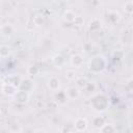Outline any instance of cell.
<instances>
[{
  "mask_svg": "<svg viewBox=\"0 0 133 133\" xmlns=\"http://www.w3.org/2000/svg\"><path fill=\"white\" fill-rule=\"evenodd\" d=\"M90 105H91L94 110H96L98 112H102V111L107 109V107H108V100H107V98L104 95L98 94V95H95L91 98Z\"/></svg>",
  "mask_w": 133,
  "mask_h": 133,
  "instance_id": "1",
  "label": "cell"
},
{
  "mask_svg": "<svg viewBox=\"0 0 133 133\" xmlns=\"http://www.w3.org/2000/svg\"><path fill=\"white\" fill-rule=\"evenodd\" d=\"M105 59L102 56H96L92 57L88 63V68L92 72H100L105 68Z\"/></svg>",
  "mask_w": 133,
  "mask_h": 133,
  "instance_id": "2",
  "label": "cell"
},
{
  "mask_svg": "<svg viewBox=\"0 0 133 133\" xmlns=\"http://www.w3.org/2000/svg\"><path fill=\"white\" fill-rule=\"evenodd\" d=\"M14 98H15V101L20 103V104H24L28 101L29 99V95H28V91L26 90H22V89H19L16 91V94L14 95Z\"/></svg>",
  "mask_w": 133,
  "mask_h": 133,
  "instance_id": "3",
  "label": "cell"
},
{
  "mask_svg": "<svg viewBox=\"0 0 133 133\" xmlns=\"http://www.w3.org/2000/svg\"><path fill=\"white\" fill-rule=\"evenodd\" d=\"M88 127V122L85 117H78L76 118L75 123H74V129L78 132H82L85 131Z\"/></svg>",
  "mask_w": 133,
  "mask_h": 133,
  "instance_id": "4",
  "label": "cell"
},
{
  "mask_svg": "<svg viewBox=\"0 0 133 133\" xmlns=\"http://www.w3.org/2000/svg\"><path fill=\"white\" fill-rule=\"evenodd\" d=\"M17 86L11 84V83H7V82H3L1 85V91L6 95V96H14L17 91Z\"/></svg>",
  "mask_w": 133,
  "mask_h": 133,
  "instance_id": "5",
  "label": "cell"
},
{
  "mask_svg": "<svg viewBox=\"0 0 133 133\" xmlns=\"http://www.w3.org/2000/svg\"><path fill=\"white\" fill-rule=\"evenodd\" d=\"M65 97L68 100H76L80 97V89L78 87H69L65 91Z\"/></svg>",
  "mask_w": 133,
  "mask_h": 133,
  "instance_id": "6",
  "label": "cell"
},
{
  "mask_svg": "<svg viewBox=\"0 0 133 133\" xmlns=\"http://www.w3.org/2000/svg\"><path fill=\"white\" fill-rule=\"evenodd\" d=\"M70 63H71L72 66L79 69V68H81V66L83 65L84 59H83V57H82L80 54H75V55H72V56H71V58H70Z\"/></svg>",
  "mask_w": 133,
  "mask_h": 133,
  "instance_id": "7",
  "label": "cell"
},
{
  "mask_svg": "<svg viewBox=\"0 0 133 133\" xmlns=\"http://www.w3.org/2000/svg\"><path fill=\"white\" fill-rule=\"evenodd\" d=\"M48 87L52 91H57L59 89V87H60V81H59V79L57 77H55V76H52L49 79V81H48Z\"/></svg>",
  "mask_w": 133,
  "mask_h": 133,
  "instance_id": "8",
  "label": "cell"
},
{
  "mask_svg": "<svg viewBox=\"0 0 133 133\" xmlns=\"http://www.w3.org/2000/svg\"><path fill=\"white\" fill-rule=\"evenodd\" d=\"M0 31L3 35H11L15 32V27L10 24H4L0 27Z\"/></svg>",
  "mask_w": 133,
  "mask_h": 133,
  "instance_id": "9",
  "label": "cell"
},
{
  "mask_svg": "<svg viewBox=\"0 0 133 133\" xmlns=\"http://www.w3.org/2000/svg\"><path fill=\"white\" fill-rule=\"evenodd\" d=\"M52 61H53V64L56 68H59V69H61L65 64V59H64V57L62 55H56V56H54L53 59H52Z\"/></svg>",
  "mask_w": 133,
  "mask_h": 133,
  "instance_id": "10",
  "label": "cell"
},
{
  "mask_svg": "<svg viewBox=\"0 0 133 133\" xmlns=\"http://www.w3.org/2000/svg\"><path fill=\"white\" fill-rule=\"evenodd\" d=\"M75 17H76V14H75L73 10H71V9L65 10V11L63 12V15H62V19H63L65 22H68V23H72V22L74 21Z\"/></svg>",
  "mask_w": 133,
  "mask_h": 133,
  "instance_id": "11",
  "label": "cell"
},
{
  "mask_svg": "<svg viewBox=\"0 0 133 133\" xmlns=\"http://www.w3.org/2000/svg\"><path fill=\"white\" fill-rule=\"evenodd\" d=\"M101 28V23L98 19H92L89 22V30L90 31H97Z\"/></svg>",
  "mask_w": 133,
  "mask_h": 133,
  "instance_id": "12",
  "label": "cell"
},
{
  "mask_svg": "<svg viewBox=\"0 0 133 133\" xmlns=\"http://www.w3.org/2000/svg\"><path fill=\"white\" fill-rule=\"evenodd\" d=\"M87 79L85 77H80V78H76V87H78L79 89H82L86 86L87 84Z\"/></svg>",
  "mask_w": 133,
  "mask_h": 133,
  "instance_id": "13",
  "label": "cell"
},
{
  "mask_svg": "<svg viewBox=\"0 0 133 133\" xmlns=\"http://www.w3.org/2000/svg\"><path fill=\"white\" fill-rule=\"evenodd\" d=\"M10 54V48L7 45H1L0 46V57H7Z\"/></svg>",
  "mask_w": 133,
  "mask_h": 133,
  "instance_id": "14",
  "label": "cell"
},
{
  "mask_svg": "<svg viewBox=\"0 0 133 133\" xmlns=\"http://www.w3.org/2000/svg\"><path fill=\"white\" fill-rule=\"evenodd\" d=\"M99 131L100 132H113V131H115V129L110 124H104L102 127L99 128Z\"/></svg>",
  "mask_w": 133,
  "mask_h": 133,
  "instance_id": "15",
  "label": "cell"
},
{
  "mask_svg": "<svg viewBox=\"0 0 133 133\" xmlns=\"http://www.w3.org/2000/svg\"><path fill=\"white\" fill-rule=\"evenodd\" d=\"M76 72H75V70H73V69H70V70H66L65 71V78L68 79V80H70V81H72V80H75L76 79Z\"/></svg>",
  "mask_w": 133,
  "mask_h": 133,
  "instance_id": "16",
  "label": "cell"
},
{
  "mask_svg": "<svg viewBox=\"0 0 133 133\" xmlns=\"http://www.w3.org/2000/svg\"><path fill=\"white\" fill-rule=\"evenodd\" d=\"M104 124H105V121H104V118L101 117V116H96V117L92 119V125L96 126V127H98V128L102 127Z\"/></svg>",
  "mask_w": 133,
  "mask_h": 133,
  "instance_id": "17",
  "label": "cell"
},
{
  "mask_svg": "<svg viewBox=\"0 0 133 133\" xmlns=\"http://www.w3.org/2000/svg\"><path fill=\"white\" fill-rule=\"evenodd\" d=\"M75 26H77V27H81V26H83V24H84V19L82 18V17H80V16H76L75 17V19H74V21L72 22Z\"/></svg>",
  "mask_w": 133,
  "mask_h": 133,
  "instance_id": "18",
  "label": "cell"
},
{
  "mask_svg": "<svg viewBox=\"0 0 133 133\" xmlns=\"http://www.w3.org/2000/svg\"><path fill=\"white\" fill-rule=\"evenodd\" d=\"M37 73H38V69L34 65H31L27 69V74L28 75H36Z\"/></svg>",
  "mask_w": 133,
  "mask_h": 133,
  "instance_id": "19",
  "label": "cell"
},
{
  "mask_svg": "<svg viewBox=\"0 0 133 133\" xmlns=\"http://www.w3.org/2000/svg\"><path fill=\"white\" fill-rule=\"evenodd\" d=\"M125 8V11L127 12V14H129V15H131L132 14V2L131 1H129V2H127L126 4H125V6H124Z\"/></svg>",
  "mask_w": 133,
  "mask_h": 133,
  "instance_id": "20",
  "label": "cell"
},
{
  "mask_svg": "<svg viewBox=\"0 0 133 133\" xmlns=\"http://www.w3.org/2000/svg\"><path fill=\"white\" fill-rule=\"evenodd\" d=\"M0 115H1V108H0Z\"/></svg>",
  "mask_w": 133,
  "mask_h": 133,
  "instance_id": "21",
  "label": "cell"
}]
</instances>
